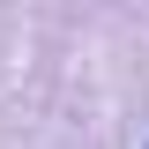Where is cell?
Masks as SVG:
<instances>
[{
  "label": "cell",
  "instance_id": "6da1fadb",
  "mask_svg": "<svg viewBox=\"0 0 149 149\" xmlns=\"http://www.w3.org/2000/svg\"><path fill=\"white\" fill-rule=\"evenodd\" d=\"M142 149H149V142H142Z\"/></svg>",
  "mask_w": 149,
  "mask_h": 149
}]
</instances>
